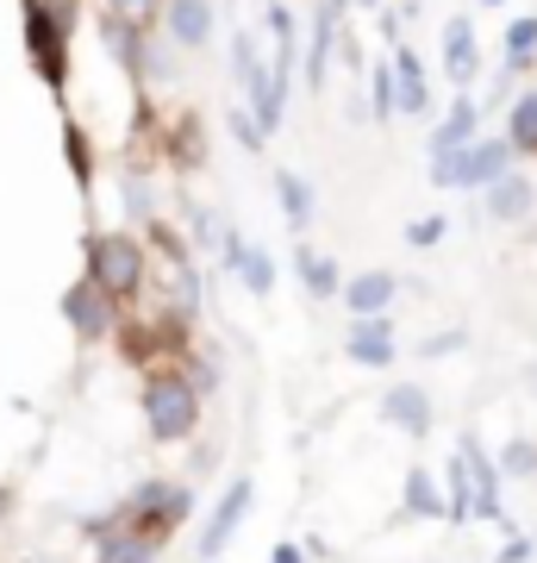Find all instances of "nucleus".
Listing matches in <instances>:
<instances>
[{
	"mask_svg": "<svg viewBox=\"0 0 537 563\" xmlns=\"http://www.w3.org/2000/svg\"><path fill=\"white\" fill-rule=\"evenodd\" d=\"M81 263H88V282H94L113 307L138 301L144 282H150V251H144V239H132L120 225H113V232H88Z\"/></svg>",
	"mask_w": 537,
	"mask_h": 563,
	"instance_id": "nucleus-2",
	"label": "nucleus"
},
{
	"mask_svg": "<svg viewBox=\"0 0 537 563\" xmlns=\"http://www.w3.org/2000/svg\"><path fill=\"white\" fill-rule=\"evenodd\" d=\"M188 514H194V488L169 483V476H144V483L120 501V526L125 532H138V539H150L157 551L188 526Z\"/></svg>",
	"mask_w": 537,
	"mask_h": 563,
	"instance_id": "nucleus-3",
	"label": "nucleus"
},
{
	"mask_svg": "<svg viewBox=\"0 0 537 563\" xmlns=\"http://www.w3.org/2000/svg\"><path fill=\"white\" fill-rule=\"evenodd\" d=\"M113 520H120V514H113ZM94 563H157V544L138 539V532H125V526H113V532L94 544Z\"/></svg>",
	"mask_w": 537,
	"mask_h": 563,
	"instance_id": "nucleus-23",
	"label": "nucleus"
},
{
	"mask_svg": "<svg viewBox=\"0 0 537 563\" xmlns=\"http://www.w3.org/2000/svg\"><path fill=\"white\" fill-rule=\"evenodd\" d=\"M276 201H281V220L294 225V232H306V225L318 220V201H313V188H306V176L300 169H276Z\"/></svg>",
	"mask_w": 537,
	"mask_h": 563,
	"instance_id": "nucleus-20",
	"label": "nucleus"
},
{
	"mask_svg": "<svg viewBox=\"0 0 537 563\" xmlns=\"http://www.w3.org/2000/svg\"><path fill=\"white\" fill-rule=\"evenodd\" d=\"M220 257H225V269H238V282L250 288V295H276V257L269 251H257V244H244L238 232H220Z\"/></svg>",
	"mask_w": 537,
	"mask_h": 563,
	"instance_id": "nucleus-11",
	"label": "nucleus"
},
{
	"mask_svg": "<svg viewBox=\"0 0 537 563\" xmlns=\"http://www.w3.org/2000/svg\"><path fill=\"white\" fill-rule=\"evenodd\" d=\"M444 76L457 81L462 95H469V81L481 76V51H476V20L457 13V20H444Z\"/></svg>",
	"mask_w": 537,
	"mask_h": 563,
	"instance_id": "nucleus-13",
	"label": "nucleus"
},
{
	"mask_svg": "<svg viewBox=\"0 0 537 563\" xmlns=\"http://www.w3.org/2000/svg\"><path fill=\"white\" fill-rule=\"evenodd\" d=\"M388 69H394V113L425 120V113H432V88H425V63H418V51L413 44H400Z\"/></svg>",
	"mask_w": 537,
	"mask_h": 563,
	"instance_id": "nucleus-14",
	"label": "nucleus"
},
{
	"mask_svg": "<svg viewBox=\"0 0 537 563\" xmlns=\"http://www.w3.org/2000/svg\"><path fill=\"white\" fill-rule=\"evenodd\" d=\"M457 470H462V488H469V514L488 520V526H500V532H513L506 501H500V470H494V457H488V444H481L476 432L457 439Z\"/></svg>",
	"mask_w": 537,
	"mask_h": 563,
	"instance_id": "nucleus-6",
	"label": "nucleus"
},
{
	"mask_svg": "<svg viewBox=\"0 0 537 563\" xmlns=\"http://www.w3.org/2000/svg\"><path fill=\"white\" fill-rule=\"evenodd\" d=\"M63 320H69V332H76L81 344H94V339H113V332H120V307L81 276V282L63 288Z\"/></svg>",
	"mask_w": 537,
	"mask_h": 563,
	"instance_id": "nucleus-9",
	"label": "nucleus"
},
{
	"mask_svg": "<svg viewBox=\"0 0 537 563\" xmlns=\"http://www.w3.org/2000/svg\"><path fill=\"white\" fill-rule=\"evenodd\" d=\"M481 195H488V220H506V225H513V220H532V213H537V188L518 176V169H506L500 181H488Z\"/></svg>",
	"mask_w": 537,
	"mask_h": 563,
	"instance_id": "nucleus-17",
	"label": "nucleus"
},
{
	"mask_svg": "<svg viewBox=\"0 0 537 563\" xmlns=\"http://www.w3.org/2000/svg\"><path fill=\"white\" fill-rule=\"evenodd\" d=\"M332 51H338V7H325V0H318V7H313V32H306V69H300L313 95L325 88V69H332Z\"/></svg>",
	"mask_w": 537,
	"mask_h": 563,
	"instance_id": "nucleus-16",
	"label": "nucleus"
},
{
	"mask_svg": "<svg viewBox=\"0 0 537 563\" xmlns=\"http://www.w3.org/2000/svg\"><path fill=\"white\" fill-rule=\"evenodd\" d=\"M232 63H238L232 76H238L244 95H250V120H257V132H262V139H269V132H281V113H288V101L269 88V63L257 57V38H250V32H238V38H232Z\"/></svg>",
	"mask_w": 537,
	"mask_h": 563,
	"instance_id": "nucleus-7",
	"label": "nucleus"
},
{
	"mask_svg": "<svg viewBox=\"0 0 537 563\" xmlns=\"http://www.w3.org/2000/svg\"><path fill=\"white\" fill-rule=\"evenodd\" d=\"M469 139H481V107H476V95H457V101H450V113L432 125V157L462 151Z\"/></svg>",
	"mask_w": 537,
	"mask_h": 563,
	"instance_id": "nucleus-19",
	"label": "nucleus"
},
{
	"mask_svg": "<svg viewBox=\"0 0 537 563\" xmlns=\"http://www.w3.org/2000/svg\"><path fill=\"white\" fill-rule=\"evenodd\" d=\"M63 157H69V176H76L81 188L94 181V144H88L81 120H63Z\"/></svg>",
	"mask_w": 537,
	"mask_h": 563,
	"instance_id": "nucleus-26",
	"label": "nucleus"
},
{
	"mask_svg": "<svg viewBox=\"0 0 537 563\" xmlns=\"http://www.w3.org/2000/svg\"><path fill=\"white\" fill-rule=\"evenodd\" d=\"M138 407H144V426H150L157 444H194L200 426H206V401H200L194 383L181 376V363H150V369H144Z\"/></svg>",
	"mask_w": 537,
	"mask_h": 563,
	"instance_id": "nucleus-1",
	"label": "nucleus"
},
{
	"mask_svg": "<svg viewBox=\"0 0 537 563\" xmlns=\"http://www.w3.org/2000/svg\"><path fill=\"white\" fill-rule=\"evenodd\" d=\"M350 7H381V0H350Z\"/></svg>",
	"mask_w": 537,
	"mask_h": 563,
	"instance_id": "nucleus-35",
	"label": "nucleus"
},
{
	"mask_svg": "<svg viewBox=\"0 0 537 563\" xmlns=\"http://www.w3.org/2000/svg\"><path fill=\"white\" fill-rule=\"evenodd\" d=\"M381 420L394 426V432H406V439H425L432 432V395L418 383H394L381 395Z\"/></svg>",
	"mask_w": 537,
	"mask_h": 563,
	"instance_id": "nucleus-12",
	"label": "nucleus"
},
{
	"mask_svg": "<svg viewBox=\"0 0 537 563\" xmlns=\"http://www.w3.org/2000/svg\"><path fill=\"white\" fill-rule=\"evenodd\" d=\"M232 139H238L244 151H262V132H257V120H250V113H232Z\"/></svg>",
	"mask_w": 537,
	"mask_h": 563,
	"instance_id": "nucleus-32",
	"label": "nucleus"
},
{
	"mask_svg": "<svg viewBox=\"0 0 537 563\" xmlns=\"http://www.w3.org/2000/svg\"><path fill=\"white\" fill-rule=\"evenodd\" d=\"M537 63V20H513L506 25V69H532Z\"/></svg>",
	"mask_w": 537,
	"mask_h": 563,
	"instance_id": "nucleus-27",
	"label": "nucleus"
},
{
	"mask_svg": "<svg viewBox=\"0 0 537 563\" xmlns=\"http://www.w3.org/2000/svg\"><path fill=\"white\" fill-rule=\"evenodd\" d=\"M369 95H376V125L394 120V69L388 63H369Z\"/></svg>",
	"mask_w": 537,
	"mask_h": 563,
	"instance_id": "nucleus-29",
	"label": "nucleus"
},
{
	"mask_svg": "<svg viewBox=\"0 0 537 563\" xmlns=\"http://www.w3.org/2000/svg\"><path fill=\"white\" fill-rule=\"evenodd\" d=\"M400 282L388 276V269H362V276H350L338 288V301L350 307V320H369V313H388V301H394Z\"/></svg>",
	"mask_w": 537,
	"mask_h": 563,
	"instance_id": "nucleus-18",
	"label": "nucleus"
},
{
	"mask_svg": "<svg viewBox=\"0 0 537 563\" xmlns=\"http://www.w3.org/2000/svg\"><path fill=\"white\" fill-rule=\"evenodd\" d=\"M494 470H500V483H532L537 476V439H506Z\"/></svg>",
	"mask_w": 537,
	"mask_h": 563,
	"instance_id": "nucleus-25",
	"label": "nucleus"
},
{
	"mask_svg": "<svg viewBox=\"0 0 537 563\" xmlns=\"http://www.w3.org/2000/svg\"><path fill=\"white\" fill-rule=\"evenodd\" d=\"M344 357L357 363V369H394V320L388 313H369V320L350 325V339H344Z\"/></svg>",
	"mask_w": 537,
	"mask_h": 563,
	"instance_id": "nucleus-10",
	"label": "nucleus"
},
{
	"mask_svg": "<svg viewBox=\"0 0 537 563\" xmlns=\"http://www.w3.org/2000/svg\"><path fill=\"white\" fill-rule=\"evenodd\" d=\"M444 232H450V220H444V213H425V220L406 225V244H413V251H432V244H438Z\"/></svg>",
	"mask_w": 537,
	"mask_h": 563,
	"instance_id": "nucleus-30",
	"label": "nucleus"
},
{
	"mask_svg": "<svg viewBox=\"0 0 537 563\" xmlns=\"http://www.w3.org/2000/svg\"><path fill=\"white\" fill-rule=\"evenodd\" d=\"M157 20L181 51H200V44L213 38V0H169Z\"/></svg>",
	"mask_w": 537,
	"mask_h": 563,
	"instance_id": "nucleus-15",
	"label": "nucleus"
},
{
	"mask_svg": "<svg viewBox=\"0 0 537 563\" xmlns=\"http://www.w3.org/2000/svg\"><path fill=\"white\" fill-rule=\"evenodd\" d=\"M157 13H163V0H107V20L132 25V32H150Z\"/></svg>",
	"mask_w": 537,
	"mask_h": 563,
	"instance_id": "nucleus-28",
	"label": "nucleus"
},
{
	"mask_svg": "<svg viewBox=\"0 0 537 563\" xmlns=\"http://www.w3.org/2000/svg\"><path fill=\"white\" fill-rule=\"evenodd\" d=\"M69 32H76V7L69 0H25V51L38 63L51 95H69Z\"/></svg>",
	"mask_w": 537,
	"mask_h": 563,
	"instance_id": "nucleus-4",
	"label": "nucleus"
},
{
	"mask_svg": "<svg viewBox=\"0 0 537 563\" xmlns=\"http://www.w3.org/2000/svg\"><path fill=\"white\" fill-rule=\"evenodd\" d=\"M269 563H306V551H300V544L288 539V544H276V558H269Z\"/></svg>",
	"mask_w": 537,
	"mask_h": 563,
	"instance_id": "nucleus-34",
	"label": "nucleus"
},
{
	"mask_svg": "<svg viewBox=\"0 0 537 563\" xmlns=\"http://www.w3.org/2000/svg\"><path fill=\"white\" fill-rule=\"evenodd\" d=\"M250 507H257V483L250 476H232L225 483V495H220V507L206 514V526H200V563H220L225 558V544L238 539V526L250 520Z\"/></svg>",
	"mask_w": 537,
	"mask_h": 563,
	"instance_id": "nucleus-8",
	"label": "nucleus"
},
{
	"mask_svg": "<svg viewBox=\"0 0 537 563\" xmlns=\"http://www.w3.org/2000/svg\"><path fill=\"white\" fill-rule=\"evenodd\" d=\"M537 539H525V532H506V544H500V558L494 563H532Z\"/></svg>",
	"mask_w": 537,
	"mask_h": 563,
	"instance_id": "nucleus-31",
	"label": "nucleus"
},
{
	"mask_svg": "<svg viewBox=\"0 0 537 563\" xmlns=\"http://www.w3.org/2000/svg\"><path fill=\"white\" fill-rule=\"evenodd\" d=\"M294 269H300V288H306L313 301H332V295L344 288L338 263H332V257H318L313 244H300V251H294Z\"/></svg>",
	"mask_w": 537,
	"mask_h": 563,
	"instance_id": "nucleus-22",
	"label": "nucleus"
},
{
	"mask_svg": "<svg viewBox=\"0 0 537 563\" xmlns=\"http://www.w3.org/2000/svg\"><path fill=\"white\" fill-rule=\"evenodd\" d=\"M506 169H513L506 139H469L462 151L432 157V181H438V188H488V181H500Z\"/></svg>",
	"mask_w": 537,
	"mask_h": 563,
	"instance_id": "nucleus-5",
	"label": "nucleus"
},
{
	"mask_svg": "<svg viewBox=\"0 0 537 563\" xmlns=\"http://www.w3.org/2000/svg\"><path fill=\"white\" fill-rule=\"evenodd\" d=\"M481 7H506V0H481Z\"/></svg>",
	"mask_w": 537,
	"mask_h": 563,
	"instance_id": "nucleus-36",
	"label": "nucleus"
},
{
	"mask_svg": "<svg viewBox=\"0 0 537 563\" xmlns=\"http://www.w3.org/2000/svg\"><path fill=\"white\" fill-rule=\"evenodd\" d=\"M506 151L537 157V88H532V95H518V101L506 107Z\"/></svg>",
	"mask_w": 537,
	"mask_h": 563,
	"instance_id": "nucleus-24",
	"label": "nucleus"
},
{
	"mask_svg": "<svg viewBox=\"0 0 537 563\" xmlns=\"http://www.w3.org/2000/svg\"><path fill=\"white\" fill-rule=\"evenodd\" d=\"M400 514H406V520H444V488H438V476H432V470H406Z\"/></svg>",
	"mask_w": 537,
	"mask_h": 563,
	"instance_id": "nucleus-21",
	"label": "nucleus"
},
{
	"mask_svg": "<svg viewBox=\"0 0 537 563\" xmlns=\"http://www.w3.org/2000/svg\"><path fill=\"white\" fill-rule=\"evenodd\" d=\"M457 344H462V332H438V339H425V344H418V357H450Z\"/></svg>",
	"mask_w": 537,
	"mask_h": 563,
	"instance_id": "nucleus-33",
	"label": "nucleus"
}]
</instances>
